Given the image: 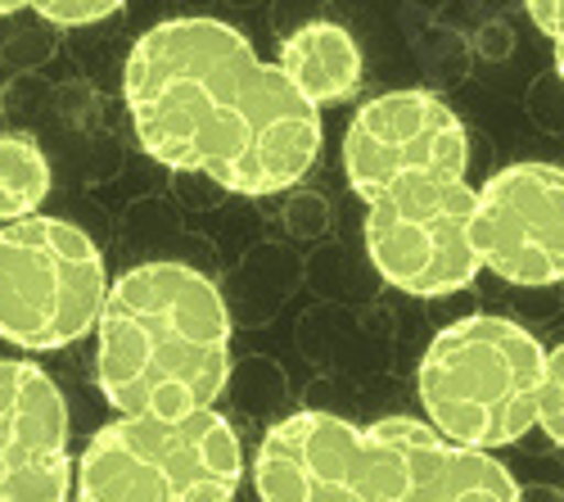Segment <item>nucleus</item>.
<instances>
[{
  "label": "nucleus",
  "mask_w": 564,
  "mask_h": 502,
  "mask_svg": "<svg viewBox=\"0 0 564 502\" xmlns=\"http://www.w3.org/2000/svg\"><path fill=\"white\" fill-rule=\"evenodd\" d=\"M122 100L163 168L235 195H275L312 172L321 109L221 19H167L131 45Z\"/></svg>",
  "instance_id": "1"
},
{
  "label": "nucleus",
  "mask_w": 564,
  "mask_h": 502,
  "mask_svg": "<svg viewBox=\"0 0 564 502\" xmlns=\"http://www.w3.org/2000/svg\"><path fill=\"white\" fill-rule=\"evenodd\" d=\"M230 381V312L191 263H140L109 286L96 385L118 417H195Z\"/></svg>",
  "instance_id": "2"
},
{
  "label": "nucleus",
  "mask_w": 564,
  "mask_h": 502,
  "mask_svg": "<svg viewBox=\"0 0 564 502\" xmlns=\"http://www.w3.org/2000/svg\"><path fill=\"white\" fill-rule=\"evenodd\" d=\"M546 349L520 322L469 312L443 327L415 372L425 421L460 448H506L538 426Z\"/></svg>",
  "instance_id": "3"
},
{
  "label": "nucleus",
  "mask_w": 564,
  "mask_h": 502,
  "mask_svg": "<svg viewBox=\"0 0 564 502\" xmlns=\"http://www.w3.org/2000/svg\"><path fill=\"white\" fill-rule=\"evenodd\" d=\"M245 444L221 413L118 417L77 458V502H230Z\"/></svg>",
  "instance_id": "4"
},
{
  "label": "nucleus",
  "mask_w": 564,
  "mask_h": 502,
  "mask_svg": "<svg viewBox=\"0 0 564 502\" xmlns=\"http://www.w3.org/2000/svg\"><path fill=\"white\" fill-rule=\"evenodd\" d=\"M105 254L77 222L36 213L0 226V340L55 353L100 327L109 299Z\"/></svg>",
  "instance_id": "5"
},
{
  "label": "nucleus",
  "mask_w": 564,
  "mask_h": 502,
  "mask_svg": "<svg viewBox=\"0 0 564 502\" xmlns=\"http://www.w3.org/2000/svg\"><path fill=\"white\" fill-rule=\"evenodd\" d=\"M475 200L465 177H411L366 204V254L384 286L443 299L479 277Z\"/></svg>",
  "instance_id": "6"
},
{
  "label": "nucleus",
  "mask_w": 564,
  "mask_h": 502,
  "mask_svg": "<svg viewBox=\"0 0 564 502\" xmlns=\"http://www.w3.org/2000/svg\"><path fill=\"white\" fill-rule=\"evenodd\" d=\"M469 136L434 90H389L366 100L344 131L348 186L370 204L411 177H465Z\"/></svg>",
  "instance_id": "7"
},
{
  "label": "nucleus",
  "mask_w": 564,
  "mask_h": 502,
  "mask_svg": "<svg viewBox=\"0 0 564 502\" xmlns=\"http://www.w3.org/2000/svg\"><path fill=\"white\" fill-rule=\"evenodd\" d=\"M475 254L506 286L564 281V168L510 163L492 172L475 200Z\"/></svg>",
  "instance_id": "8"
},
{
  "label": "nucleus",
  "mask_w": 564,
  "mask_h": 502,
  "mask_svg": "<svg viewBox=\"0 0 564 502\" xmlns=\"http://www.w3.org/2000/svg\"><path fill=\"white\" fill-rule=\"evenodd\" d=\"M68 403L55 376L28 357H0V502H68Z\"/></svg>",
  "instance_id": "9"
},
{
  "label": "nucleus",
  "mask_w": 564,
  "mask_h": 502,
  "mask_svg": "<svg viewBox=\"0 0 564 502\" xmlns=\"http://www.w3.org/2000/svg\"><path fill=\"white\" fill-rule=\"evenodd\" d=\"M361 462V426L335 413L275 421L253 458L258 502H348Z\"/></svg>",
  "instance_id": "10"
},
{
  "label": "nucleus",
  "mask_w": 564,
  "mask_h": 502,
  "mask_svg": "<svg viewBox=\"0 0 564 502\" xmlns=\"http://www.w3.org/2000/svg\"><path fill=\"white\" fill-rule=\"evenodd\" d=\"M402 444V498L398 502H524L514 476L479 448L443 439L420 417H393Z\"/></svg>",
  "instance_id": "11"
},
{
  "label": "nucleus",
  "mask_w": 564,
  "mask_h": 502,
  "mask_svg": "<svg viewBox=\"0 0 564 502\" xmlns=\"http://www.w3.org/2000/svg\"><path fill=\"white\" fill-rule=\"evenodd\" d=\"M275 68L290 77V86L312 109L344 105L361 86V51H357L352 32L339 23H325V19H312L280 41Z\"/></svg>",
  "instance_id": "12"
},
{
  "label": "nucleus",
  "mask_w": 564,
  "mask_h": 502,
  "mask_svg": "<svg viewBox=\"0 0 564 502\" xmlns=\"http://www.w3.org/2000/svg\"><path fill=\"white\" fill-rule=\"evenodd\" d=\"M51 195V159L28 131H0V222H28Z\"/></svg>",
  "instance_id": "13"
},
{
  "label": "nucleus",
  "mask_w": 564,
  "mask_h": 502,
  "mask_svg": "<svg viewBox=\"0 0 564 502\" xmlns=\"http://www.w3.org/2000/svg\"><path fill=\"white\" fill-rule=\"evenodd\" d=\"M538 430L564 448V344L546 349L542 362V389H538Z\"/></svg>",
  "instance_id": "14"
},
{
  "label": "nucleus",
  "mask_w": 564,
  "mask_h": 502,
  "mask_svg": "<svg viewBox=\"0 0 564 502\" xmlns=\"http://www.w3.org/2000/svg\"><path fill=\"white\" fill-rule=\"evenodd\" d=\"M36 10L45 23H55V28H86V23H100V19H113L118 6L113 0H86V6H77V0H45V6H28Z\"/></svg>",
  "instance_id": "15"
},
{
  "label": "nucleus",
  "mask_w": 564,
  "mask_h": 502,
  "mask_svg": "<svg viewBox=\"0 0 564 502\" xmlns=\"http://www.w3.org/2000/svg\"><path fill=\"white\" fill-rule=\"evenodd\" d=\"M529 19L546 32V41H551V51H555V73H560V82H564V0H533L529 6Z\"/></svg>",
  "instance_id": "16"
},
{
  "label": "nucleus",
  "mask_w": 564,
  "mask_h": 502,
  "mask_svg": "<svg viewBox=\"0 0 564 502\" xmlns=\"http://www.w3.org/2000/svg\"><path fill=\"white\" fill-rule=\"evenodd\" d=\"M28 6H0V19H6V14H23Z\"/></svg>",
  "instance_id": "17"
}]
</instances>
